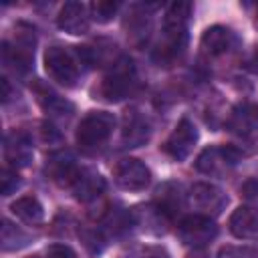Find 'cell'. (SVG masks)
Instances as JSON below:
<instances>
[{
  "instance_id": "6da1fadb",
  "label": "cell",
  "mask_w": 258,
  "mask_h": 258,
  "mask_svg": "<svg viewBox=\"0 0 258 258\" xmlns=\"http://www.w3.org/2000/svg\"><path fill=\"white\" fill-rule=\"evenodd\" d=\"M191 12V4L189 2H173L163 18V40L157 46L155 56L159 60H169L175 58L183 46H185V30H187V18Z\"/></svg>"
},
{
  "instance_id": "7a4b0ae2",
  "label": "cell",
  "mask_w": 258,
  "mask_h": 258,
  "mask_svg": "<svg viewBox=\"0 0 258 258\" xmlns=\"http://www.w3.org/2000/svg\"><path fill=\"white\" fill-rule=\"evenodd\" d=\"M115 129V117L107 111H91L85 115L77 127V143L81 149L101 147Z\"/></svg>"
},
{
  "instance_id": "3957f363",
  "label": "cell",
  "mask_w": 258,
  "mask_h": 258,
  "mask_svg": "<svg viewBox=\"0 0 258 258\" xmlns=\"http://www.w3.org/2000/svg\"><path fill=\"white\" fill-rule=\"evenodd\" d=\"M44 69L48 77L62 85V87H75L79 81V64L77 58L62 46H48L44 52Z\"/></svg>"
},
{
  "instance_id": "277c9868",
  "label": "cell",
  "mask_w": 258,
  "mask_h": 258,
  "mask_svg": "<svg viewBox=\"0 0 258 258\" xmlns=\"http://www.w3.org/2000/svg\"><path fill=\"white\" fill-rule=\"evenodd\" d=\"M135 87V73H133V67L129 60L121 58L119 62L113 64L111 73L101 81V87H99V95L105 99V101H121L125 97L131 95Z\"/></svg>"
},
{
  "instance_id": "5b68a950",
  "label": "cell",
  "mask_w": 258,
  "mask_h": 258,
  "mask_svg": "<svg viewBox=\"0 0 258 258\" xmlns=\"http://www.w3.org/2000/svg\"><path fill=\"white\" fill-rule=\"evenodd\" d=\"M240 157H242L240 149L232 145H212L198 155L196 169L206 175H224L240 161Z\"/></svg>"
},
{
  "instance_id": "8992f818",
  "label": "cell",
  "mask_w": 258,
  "mask_h": 258,
  "mask_svg": "<svg viewBox=\"0 0 258 258\" xmlns=\"http://www.w3.org/2000/svg\"><path fill=\"white\" fill-rule=\"evenodd\" d=\"M113 179L125 191H141L149 185L151 171L143 161L135 157H125L113 167Z\"/></svg>"
},
{
  "instance_id": "52a82bcc",
  "label": "cell",
  "mask_w": 258,
  "mask_h": 258,
  "mask_svg": "<svg viewBox=\"0 0 258 258\" xmlns=\"http://www.w3.org/2000/svg\"><path fill=\"white\" fill-rule=\"evenodd\" d=\"M177 234H179L183 244L194 246V248H204L206 244H210L218 236V226L214 224L212 218L202 216V214H194V216H187L181 220Z\"/></svg>"
},
{
  "instance_id": "ba28073f",
  "label": "cell",
  "mask_w": 258,
  "mask_h": 258,
  "mask_svg": "<svg viewBox=\"0 0 258 258\" xmlns=\"http://www.w3.org/2000/svg\"><path fill=\"white\" fill-rule=\"evenodd\" d=\"M187 202L202 214V216H218L228 204V196L214 183H194L187 194Z\"/></svg>"
},
{
  "instance_id": "9c48e42d",
  "label": "cell",
  "mask_w": 258,
  "mask_h": 258,
  "mask_svg": "<svg viewBox=\"0 0 258 258\" xmlns=\"http://www.w3.org/2000/svg\"><path fill=\"white\" fill-rule=\"evenodd\" d=\"M196 141H198V129H196V125H194L189 119L183 117V119L177 121V125H175V129L171 131V135L165 139L163 151H165L169 157L181 161V159H185V157L191 153Z\"/></svg>"
},
{
  "instance_id": "30bf717a",
  "label": "cell",
  "mask_w": 258,
  "mask_h": 258,
  "mask_svg": "<svg viewBox=\"0 0 258 258\" xmlns=\"http://www.w3.org/2000/svg\"><path fill=\"white\" fill-rule=\"evenodd\" d=\"M89 6H85L83 2H67L58 16H56V24L60 30L69 32V34H85L89 30Z\"/></svg>"
},
{
  "instance_id": "8fae6325",
  "label": "cell",
  "mask_w": 258,
  "mask_h": 258,
  "mask_svg": "<svg viewBox=\"0 0 258 258\" xmlns=\"http://www.w3.org/2000/svg\"><path fill=\"white\" fill-rule=\"evenodd\" d=\"M69 189L75 191V198H77V200H81V202H91V200H97V198L103 194L105 181H103V177H101L99 173L79 167L77 173L73 175L71 183H69Z\"/></svg>"
},
{
  "instance_id": "7c38bea8",
  "label": "cell",
  "mask_w": 258,
  "mask_h": 258,
  "mask_svg": "<svg viewBox=\"0 0 258 258\" xmlns=\"http://www.w3.org/2000/svg\"><path fill=\"white\" fill-rule=\"evenodd\" d=\"M230 232L240 240H258V208H236L230 216Z\"/></svg>"
},
{
  "instance_id": "4fadbf2b",
  "label": "cell",
  "mask_w": 258,
  "mask_h": 258,
  "mask_svg": "<svg viewBox=\"0 0 258 258\" xmlns=\"http://www.w3.org/2000/svg\"><path fill=\"white\" fill-rule=\"evenodd\" d=\"M202 48L206 54L210 56H220V54H226L234 48L236 44V34L226 28V26H210L204 34H202V40H200Z\"/></svg>"
},
{
  "instance_id": "5bb4252c",
  "label": "cell",
  "mask_w": 258,
  "mask_h": 258,
  "mask_svg": "<svg viewBox=\"0 0 258 258\" xmlns=\"http://www.w3.org/2000/svg\"><path fill=\"white\" fill-rule=\"evenodd\" d=\"M151 127L149 121L139 113V111H127L123 119V131H121V141L125 147H139L149 139Z\"/></svg>"
},
{
  "instance_id": "9a60e30c",
  "label": "cell",
  "mask_w": 258,
  "mask_h": 258,
  "mask_svg": "<svg viewBox=\"0 0 258 258\" xmlns=\"http://www.w3.org/2000/svg\"><path fill=\"white\" fill-rule=\"evenodd\" d=\"M4 153H6V161L12 167H24L32 159V145L24 133L12 131L4 139Z\"/></svg>"
},
{
  "instance_id": "2e32d148",
  "label": "cell",
  "mask_w": 258,
  "mask_h": 258,
  "mask_svg": "<svg viewBox=\"0 0 258 258\" xmlns=\"http://www.w3.org/2000/svg\"><path fill=\"white\" fill-rule=\"evenodd\" d=\"M228 129L240 135H248L254 129H258V105L254 103H242L234 107L230 119H228Z\"/></svg>"
},
{
  "instance_id": "e0dca14e",
  "label": "cell",
  "mask_w": 258,
  "mask_h": 258,
  "mask_svg": "<svg viewBox=\"0 0 258 258\" xmlns=\"http://www.w3.org/2000/svg\"><path fill=\"white\" fill-rule=\"evenodd\" d=\"M131 220L137 224V226H143V230L147 232H163L165 228V222L169 220V216L155 204V206H139L131 212Z\"/></svg>"
},
{
  "instance_id": "ac0fdd59",
  "label": "cell",
  "mask_w": 258,
  "mask_h": 258,
  "mask_svg": "<svg viewBox=\"0 0 258 258\" xmlns=\"http://www.w3.org/2000/svg\"><path fill=\"white\" fill-rule=\"evenodd\" d=\"M12 214L18 216L22 222L30 224V226H36L44 220V208L42 204L34 198V196H24V198H18L12 206H10Z\"/></svg>"
},
{
  "instance_id": "d6986e66",
  "label": "cell",
  "mask_w": 258,
  "mask_h": 258,
  "mask_svg": "<svg viewBox=\"0 0 258 258\" xmlns=\"http://www.w3.org/2000/svg\"><path fill=\"white\" fill-rule=\"evenodd\" d=\"M157 206L171 218L175 212H179L181 208V196H179V189L171 183H165L157 189Z\"/></svg>"
},
{
  "instance_id": "ffe728a7",
  "label": "cell",
  "mask_w": 258,
  "mask_h": 258,
  "mask_svg": "<svg viewBox=\"0 0 258 258\" xmlns=\"http://www.w3.org/2000/svg\"><path fill=\"white\" fill-rule=\"evenodd\" d=\"M28 244V236L18 230L16 226H12L8 220L2 222V250H16Z\"/></svg>"
},
{
  "instance_id": "44dd1931",
  "label": "cell",
  "mask_w": 258,
  "mask_h": 258,
  "mask_svg": "<svg viewBox=\"0 0 258 258\" xmlns=\"http://www.w3.org/2000/svg\"><path fill=\"white\" fill-rule=\"evenodd\" d=\"M119 10V2H113V0H97V2H91L89 4V14L93 20L105 24L109 20H113V16L117 14Z\"/></svg>"
},
{
  "instance_id": "7402d4cb",
  "label": "cell",
  "mask_w": 258,
  "mask_h": 258,
  "mask_svg": "<svg viewBox=\"0 0 258 258\" xmlns=\"http://www.w3.org/2000/svg\"><path fill=\"white\" fill-rule=\"evenodd\" d=\"M218 258H258V250L250 246H222Z\"/></svg>"
},
{
  "instance_id": "603a6c76",
  "label": "cell",
  "mask_w": 258,
  "mask_h": 258,
  "mask_svg": "<svg viewBox=\"0 0 258 258\" xmlns=\"http://www.w3.org/2000/svg\"><path fill=\"white\" fill-rule=\"evenodd\" d=\"M0 181H2V196H10V194L20 185V177H18V173H16L14 169H8V167L2 171Z\"/></svg>"
},
{
  "instance_id": "cb8c5ba5",
  "label": "cell",
  "mask_w": 258,
  "mask_h": 258,
  "mask_svg": "<svg viewBox=\"0 0 258 258\" xmlns=\"http://www.w3.org/2000/svg\"><path fill=\"white\" fill-rule=\"evenodd\" d=\"M240 194H242V198H246V200H256V202H258V179H254V177L246 179V181L240 185Z\"/></svg>"
},
{
  "instance_id": "d4e9b609",
  "label": "cell",
  "mask_w": 258,
  "mask_h": 258,
  "mask_svg": "<svg viewBox=\"0 0 258 258\" xmlns=\"http://www.w3.org/2000/svg\"><path fill=\"white\" fill-rule=\"evenodd\" d=\"M46 258H77L75 252L64 244H54L46 250Z\"/></svg>"
},
{
  "instance_id": "484cf974",
  "label": "cell",
  "mask_w": 258,
  "mask_h": 258,
  "mask_svg": "<svg viewBox=\"0 0 258 258\" xmlns=\"http://www.w3.org/2000/svg\"><path fill=\"white\" fill-rule=\"evenodd\" d=\"M246 67H248L252 73L258 75V44L254 46V52H252V56L248 58V64H246Z\"/></svg>"
},
{
  "instance_id": "4316f807",
  "label": "cell",
  "mask_w": 258,
  "mask_h": 258,
  "mask_svg": "<svg viewBox=\"0 0 258 258\" xmlns=\"http://www.w3.org/2000/svg\"><path fill=\"white\" fill-rule=\"evenodd\" d=\"M185 258H210V254H208L204 248H194Z\"/></svg>"
},
{
  "instance_id": "83f0119b",
  "label": "cell",
  "mask_w": 258,
  "mask_h": 258,
  "mask_svg": "<svg viewBox=\"0 0 258 258\" xmlns=\"http://www.w3.org/2000/svg\"><path fill=\"white\" fill-rule=\"evenodd\" d=\"M10 97V85H8V79H2V101H8Z\"/></svg>"
},
{
  "instance_id": "f1b7e54d",
  "label": "cell",
  "mask_w": 258,
  "mask_h": 258,
  "mask_svg": "<svg viewBox=\"0 0 258 258\" xmlns=\"http://www.w3.org/2000/svg\"><path fill=\"white\" fill-rule=\"evenodd\" d=\"M155 258H167V256H155Z\"/></svg>"
},
{
  "instance_id": "f546056e",
  "label": "cell",
  "mask_w": 258,
  "mask_h": 258,
  "mask_svg": "<svg viewBox=\"0 0 258 258\" xmlns=\"http://www.w3.org/2000/svg\"><path fill=\"white\" fill-rule=\"evenodd\" d=\"M256 16H258V8H256Z\"/></svg>"
}]
</instances>
